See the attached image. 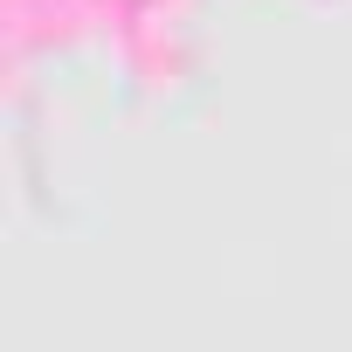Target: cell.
I'll use <instances>...</instances> for the list:
<instances>
[]
</instances>
